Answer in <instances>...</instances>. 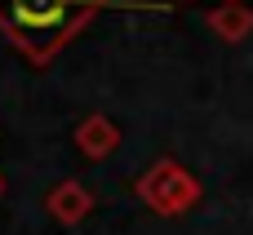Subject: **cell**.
<instances>
[{"mask_svg":"<svg viewBox=\"0 0 253 235\" xmlns=\"http://www.w3.org/2000/svg\"><path fill=\"white\" fill-rule=\"evenodd\" d=\"M93 9H102V0H0V27L36 62H44L84 27Z\"/></svg>","mask_w":253,"mask_h":235,"instance_id":"obj_1","label":"cell"},{"mask_svg":"<svg viewBox=\"0 0 253 235\" xmlns=\"http://www.w3.org/2000/svg\"><path fill=\"white\" fill-rule=\"evenodd\" d=\"M138 196H142L156 213H182V209L196 204L200 187H196V178H191L178 160H156V164L138 178Z\"/></svg>","mask_w":253,"mask_h":235,"instance_id":"obj_2","label":"cell"},{"mask_svg":"<svg viewBox=\"0 0 253 235\" xmlns=\"http://www.w3.org/2000/svg\"><path fill=\"white\" fill-rule=\"evenodd\" d=\"M76 142H80V151H84V156L102 160V156H111V151H116L120 129H116L107 116H89V120L80 124V133H76Z\"/></svg>","mask_w":253,"mask_h":235,"instance_id":"obj_3","label":"cell"},{"mask_svg":"<svg viewBox=\"0 0 253 235\" xmlns=\"http://www.w3.org/2000/svg\"><path fill=\"white\" fill-rule=\"evenodd\" d=\"M89 209H93V196H89L80 182H58V187L49 191V213L62 218V222H80Z\"/></svg>","mask_w":253,"mask_h":235,"instance_id":"obj_4","label":"cell"},{"mask_svg":"<svg viewBox=\"0 0 253 235\" xmlns=\"http://www.w3.org/2000/svg\"><path fill=\"white\" fill-rule=\"evenodd\" d=\"M249 27H253V13H249V9H240V4H222V9L213 13V31H222L227 40L245 36Z\"/></svg>","mask_w":253,"mask_h":235,"instance_id":"obj_5","label":"cell"}]
</instances>
